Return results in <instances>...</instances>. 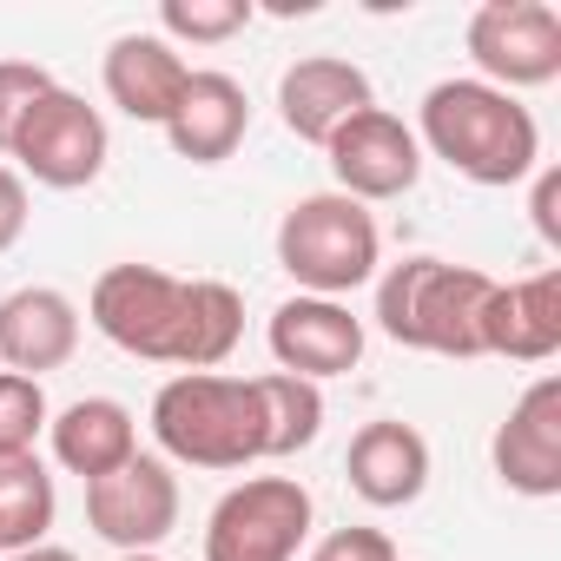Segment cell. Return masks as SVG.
Wrapping results in <instances>:
<instances>
[{"label":"cell","instance_id":"9","mask_svg":"<svg viewBox=\"0 0 561 561\" xmlns=\"http://www.w3.org/2000/svg\"><path fill=\"white\" fill-rule=\"evenodd\" d=\"M87 522L119 554H152L179 528V476L159 456H133L113 476L87 482Z\"/></svg>","mask_w":561,"mask_h":561},{"label":"cell","instance_id":"18","mask_svg":"<svg viewBox=\"0 0 561 561\" xmlns=\"http://www.w3.org/2000/svg\"><path fill=\"white\" fill-rule=\"evenodd\" d=\"M344 469H351V489H357L370 508H410V502L430 489V443H423L410 423L383 416V423H364V430L351 436Z\"/></svg>","mask_w":561,"mask_h":561},{"label":"cell","instance_id":"4","mask_svg":"<svg viewBox=\"0 0 561 561\" xmlns=\"http://www.w3.org/2000/svg\"><path fill=\"white\" fill-rule=\"evenodd\" d=\"M152 436L172 462L192 469H244L264 462V416L251 377L185 370L152 397Z\"/></svg>","mask_w":561,"mask_h":561},{"label":"cell","instance_id":"16","mask_svg":"<svg viewBox=\"0 0 561 561\" xmlns=\"http://www.w3.org/2000/svg\"><path fill=\"white\" fill-rule=\"evenodd\" d=\"M185 80H192V67L159 34H119L106 47V100L126 119H139V126H165L179 93H185Z\"/></svg>","mask_w":561,"mask_h":561},{"label":"cell","instance_id":"11","mask_svg":"<svg viewBox=\"0 0 561 561\" xmlns=\"http://www.w3.org/2000/svg\"><path fill=\"white\" fill-rule=\"evenodd\" d=\"M271 357L285 377L324 383L364 364V318H351L337 298H291L271 311Z\"/></svg>","mask_w":561,"mask_h":561},{"label":"cell","instance_id":"2","mask_svg":"<svg viewBox=\"0 0 561 561\" xmlns=\"http://www.w3.org/2000/svg\"><path fill=\"white\" fill-rule=\"evenodd\" d=\"M416 146H430L469 185H515V179H528L541 165L535 113L515 93L489 87V80H436L423 93Z\"/></svg>","mask_w":561,"mask_h":561},{"label":"cell","instance_id":"14","mask_svg":"<svg viewBox=\"0 0 561 561\" xmlns=\"http://www.w3.org/2000/svg\"><path fill=\"white\" fill-rule=\"evenodd\" d=\"M561 351V271H535L522 285H495L482 305V357L548 364Z\"/></svg>","mask_w":561,"mask_h":561},{"label":"cell","instance_id":"22","mask_svg":"<svg viewBox=\"0 0 561 561\" xmlns=\"http://www.w3.org/2000/svg\"><path fill=\"white\" fill-rule=\"evenodd\" d=\"M159 27L172 41H192V47H218V41L251 27V0H165Z\"/></svg>","mask_w":561,"mask_h":561},{"label":"cell","instance_id":"7","mask_svg":"<svg viewBox=\"0 0 561 561\" xmlns=\"http://www.w3.org/2000/svg\"><path fill=\"white\" fill-rule=\"evenodd\" d=\"M8 159H21V172L34 185H54V192H80L106 172V119L100 106H87L80 93L54 87L34 100V113L21 119Z\"/></svg>","mask_w":561,"mask_h":561},{"label":"cell","instance_id":"20","mask_svg":"<svg viewBox=\"0 0 561 561\" xmlns=\"http://www.w3.org/2000/svg\"><path fill=\"white\" fill-rule=\"evenodd\" d=\"M251 390H257V416H264V456H298L318 443V430H324V390L318 383L271 370V377H251Z\"/></svg>","mask_w":561,"mask_h":561},{"label":"cell","instance_id":"21","mask_svg":"<svg viewBox=\"0 0 561 561\" xmlns=\"http://www.w3.org/2000/svg\"><path fill=\"white\" fill-rule=\"evenodd\" d=\"M54 528V476L41 456H0V554L41 548Z\"/></svg>","mask_w":561,"mask_h":561},{"label":"cell","instance_id":"26","mask_svg":"<svg viewBox=\"0 0 561 561\" xmlns=\"http://www.w3.org/2000/svg\"><path fill=\"white\" fill-rule=\"evenodd\" d=\"M27 231V185L14 165H0V251H14Z\"/></svg>","mask_w":561,"mask_h":561},{"label":"cell","instance_id":"25","mask_svg":"<svg viewBox=\"0 0 561 561\" xmlns=\"http://www.w3.org/2000/svg\"><path fill=\"white\" fill-rule=\"evenodd\" d=\"M311 561H403V554H397V541L383 528H331L311 548Z\"/></svg>","mask_w":561,"mask_h":561},{"label":"cell","instance_id":"8","mask_svg":"<svg viewBox=\"0 0 561 561\" xmlns=\"http://www.w3.org/2000/svg\"><path fill=\"white\" fill-rule=\"evenodd\" d=\"M469 54L489 87H548L561 80V14L548 0H489L469 21Z\"/></svg>","mask_w":561,"mask_h":561},{"label":"cell","instance_id":"23","mask_svg":"<svg viewBox=\"0 0 561 561\" xmlns=\"http://www.w3.org/2000/svg\"><path fill=\"white\" fill-rule=\"evenodd\" d=\"M41 430H47V390L34 377L0 370V456H34Z\"/></svg>","mask_w":561,"mask_h":561},{"label":"cell","instance_id":"3","mask_svg":"<svg viewBox=\"0 0 561 561\" xmlns=\"http://www.w3.org/2000/svg\"><path fill=\"white\" fill-rule=\"evenodd\" d=\"M495 291V277L476 264H443V257H403L383 271L377 285V324L403 351L430 357H482V305Z\"/></svg>","mask_w":561,"mask_h":561},{"label":"cell","instance_id":"5","mask_svg":"<svg viewBox=\"0 0 561 561\" xmlns=\"http://www.w3.org/2000/svg\"><path fill=\"white\" fill-rule=\"evenodd\" d=\"M277 264L305 285V298H344L377 277L383 231H377L370 205H357L344 192H311L277 225Z\"/></svg>","mask_w":561,"mask_h":561},{"label":"cell","instance_id":"27","mask_svg":"<svg viewBox=\"0 0 561 561\" xmlns=\"http://www.w3.org/2000/svg\"><path fill=\"white\" fill-rule=\"evenodd\" d=\"M535 231L548 238V244H561V172H541L535 179Z\"/></svg>","mask_w":561,"mask_h":561},{"label":"cell","instance_id":"10","mask_svg":"<svg viewBox=\"0 0 561 561\" xmlns=\"http://www.w3.org/2000/svg\"><path fill=\"white\" fill-rule=\"evenodd\" d=\"M324 152H331L337 192L357 198V205L403 198V192L423 179V146H416V133H410L397 113H383V106H364L357 119H344Z\"/></svg>","mask_w":561,"mask_h":561},{"label":"cell","instance_id":"17","mask_svg":"<svg viewBox=\"0 0 561 561\" xmlns=\"http://www.w3.org/2000/svg\"><path fill=\"white\" fill-rule=\"evenodd\" d=\"M244 133H251V100H244V87L231 73H192L179 106H172V119H165L172 152L192 159V165L231 159L244 146Z\"/></svg>","mask_w":561,"mask_h":561},{"label":"cell","instance_id":"12","mask_svg":"<svg viewBox=\"0 0 561 561\" xmlns=\"http://www.w3.org/2000/svg\"><path fill=\"white\" fill-rule=\"evenodd\" d=\"M495 476L515 495H561V377H535L495 430Z\"/></svg>","mask_w":561,"mask_h":561},{"label":"cell","instance_id":"19","mask_svg":"<svg viewBox=\"0 0 561 561\" xmlns=\"http://www.w3.org/2000/svg\"><path fill=\"white\" fill-rule=\"evenodd\" d=\"M47 430H54V456H60V469L80 476V482H100V476H113L119 462L139 456L133 410L113 403V397H80V403H67L60 416H47Z\"/></svg>","mask_w":561,"mask_h":561},{"label":"cell","instance_id":"13","mask_svg":"<svg viewBox=\"0 0 561 561\" xmlns=\"http://www.w3.org/2000/svg\"><path fill=\"white\" fill-rule=\"evenodd\" d=\"M364 106H377L370 73L357 60H337V54H305V60L285 67V80H277L285 133H298L305 146H331V133L344 119H357Z\"/></svg>","mask_w":561,"mask_h":561},{"label":"cell","instance_id":"1","mask_svg":"<svg viewBox=\"0 0 561 561\" xmlns=\"http://www.w3.org/2000/svg\"><path fill=\"white\" fill-rule=\"evenodd\" d=\"M93 331L146 364L218 370L244 337V298L218 277H172L159 264H113L93 285Z\"/></svg>","mask_w":561,"mask_h":561},{"label":"cell","instance_id":"15","mask_svg":"<svg viewBox=\"0 0 561 561\" xmlns=\"http://www.w3.org/2000/svg\"><path fill=\"white\" fill-rule=\"evenodd\" d=\"M73 351H80V311L67 291L27 285L14 298H0V364L14 377L41 383V370H60Z\"/></svg>","mask_w":561,"mask_h":561},{"label":"cell","instance_id":"24","mask_svg":"<svg viewBox=\"0 0 561 561\" xmlns=\"http://www.w3.org/2000/svg\"><path fill=\"white\" fill-rule=\"evenodd\" d=\"M41 93H54V73L47 67H34V60H0V152L14 146V133H21V119L34 113Z\"/></svg>","mask_w":561,"mask_h":561},{"label":"cell","instance_id":"29","mask_svg":"<svg viewBox=\"0 0 561 561\" xmlns=\"http://www.w3.org/2000/svg\"><path fill=\"white\" fill-rule=\"evenodd\" d=\"M119 561H159V554H119Z\"/></svg>","mask_w":561,"mask_h":561},{"label":"cell","instance_id":"6","mask_svg":"<svg viewBox=\"0 0 561 561\" xmlns=\"http://www.w3.org/2000/svg\"><path fill=\"white\" fill-rule=\"evenodd\" d=\"M311 535V489L291 476H251L218 495L205 522V561H298Z\"/></svg>","mask_w":561,"mask_h":561},{"label":"cell","instance_id":"28","mask_svg":"<svg viewBox=\"0 0 561 561\" xmlns=\"http://www.w3.org/2000/svg\"><path fill=\"white\" fill-rule=\"evenodd\" d=\"M8 561H80V554H73V548H47V541H41V548H21V554H8Z\"/></svg>","mask_w":561,"mask_h":561}]
</instances>
